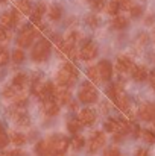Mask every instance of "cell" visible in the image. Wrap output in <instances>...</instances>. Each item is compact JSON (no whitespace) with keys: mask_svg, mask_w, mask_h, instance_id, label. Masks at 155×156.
Listing matches in <instances>:
<instances>
[{"mask_svg":"<svg viewBox=\"0 0 155 156\" xmlns=\"http://www.w3.org/2000/svg\"><path fill=\"white\" fill-rule=\"evenodd\" d=\"M9 140H11L15 146H21V144L26 143V136H24L23 133H20V132H12L11 136H9Z\"/></svg>","mask_w":155,"mask_h":156,"instance_id":"25","label":"cell"},{"mask_svg":"<svg viewBox=\"0 0 155 156\" xmlns=\"http://www.w3.org/2000/svg\"><path fill=\"white\" fill-rule=\"evenodd\" d=\"M151 108V115H152V121H155V103H149Z\"/></svg>","mask_w":155,"mask_h":156,"instance_id":"41","label":"cell"},{"mask_svg":"<svg viewBox=\"0 0 155 156\" xmlns=\"http://www.w3.org/2000/svg\"><path fill=\"white\" fill-rule=\"evenodd\" d=\"M119 9H120V5H119L116 0H113V2L106 3V6H105V11H106L109 15H116V14L119 12Z\"/></svg>","mask_w":155,"mask_h":156,"instance_id":"27","label":"cell"},{"mask_svg":"<svg viewBox=\"0 0 155 156\" xmlns=\"http://www.w3.org/2000/svg\"><path fill=\"white\" fill-rule=\"evenodd\" d=\"M53 99L58 102V105H65L70 102V99H72V94H70V91L65 88V87H61V88H55V96H53Z\"/></svg>","mask_w":155,"mask_h":156,"instance_id":"12","label":"cell"},{"mask_svg":"<svg viewBox=\"0 0 155 156\" xmlns=\"http://www.w3.org/2000/svg\"><path fill=\"white\" fill-rule=\"evenodd\" d=\"M43 109H44L46 115L53 117V115H56L59 112V105H58V102L55 99H49V100H44L43 102Z\"/></svg>","mask_w":155,"mask_h":156,"instance_id":"15","label":"cell"},{"mask_svg":"<svg viewBox=\"0 0 155 156\" xmlns=\"http://www.w3.org/2000/svg\"><path fill=\"white\" fill-rule=\"evenodd\" d=\"M49 53H50V43L43 38L32 49V59L35 62H44L49 58Z\"/></svg>","mask_w":155,"mask_h":156,"instance_id":"4","label":"cell"},{"mask_svg":"<svg viewBox=\"0 0 155 156\" xmlns=\"http://www.w3.org/2000/svg\"><path fill=\"white\" fill-rule=\"evenodd\" d=\"M79 56H81V59H84V61H91V59H94V58L98 56V46H96L94 43H91V41L85 43V44L81 47Z\"/></svg>","mask_w":155,"mask_h":156,"instance_id":"7","label":"cell"},{"mask_svg":"<svg viewBox=\"0 0 155 156\" xmlns=\"http://www.w3.org/2000/svg\"><path fill=\"white\" fill-rule=\"evenodd\" d=\"M17 23H18V14H17V9L12 11V12H5V14H2V17H0V24H2L3 27H6V29L14 27Z\"/></svg>","mask_w":155,"mask_h":156,"instance_id":"9","label":"cell"},{"mask_svg":"<svg viewBox=\"0 0 155 156\" xmlns=\"http://www.w3.org/2000/svg\"><path fill=\"white\" fill-rule=\"evenodd\" d=\"M103 156H120V152H119V149H116V147L106 149V150L103 152Z\"/></svg>","mask_w":155,"mask_h":156,"instance_id":"36","label":"cell"},{"mask_svg":"<svg viewBox=\"0 0 155 156\" xmlns=\"http://www.w3.org/2000/svg\"><path fill=\"white\" fill-rule=\"evenodd\" d=\"M90 3H91V6L94 9H101L103 5V0H90Z\"/></svg>","mask_w":155,"mask_h":156,"instance_id":"38","label":"cell"},{"mask_svg":"<svg viewBox=\"0 0 155 156\" xmlns=\"http://www.w3.org/2000/svg\"><path fill=\"white\" fill-rule=\"evenodd\" d=\"M18 156H28V155H24V153H21V152H20V155Z\"/></svg>","mask_w":155,"mask_h":156,"instance_id":"45","label":"cell"},{"mask_svg":"<svg viewBox=\"0 0 155 156\" xmlns=\"http://www.w3.org/2000/svg\"><path fill=\"white\" fill-rule=\"evenodd\" d=\"M142 136H143V140H145L146 143H149V144H154L155 143V133L152 130H142Z\"/></svg>","mask_w":155,"mask_h":156,"instance_id":"30","label":"cell"},{"mask_svg":"<svg viewBox=\"0 0 155 156\" xmlns=\"http://www.w3.org/2000/svg\"><path fill=\"white\" fill-rule=\"evenodd\" d=\"M116 2H117L122 8H126V9L131 6V0H116Z\"/></svg>","mask_w":155,"mask_h":156,"instance_id":"39","label":"cell"},{"mask_svg":"<svg viewBox=\"0 0 155 156\" xmlns=\"http://www.w3.org/2000/svg\"><path fill=\"white\" fill-rule=\"evenodd\" d=\"M78 99H79V102H82L84 105L94 103V102L98 100V91H96V88H94L90 82H85V83H82V87L79 88Z\"/></svg>","mask_w":155,"mask_h":156,"instance_id":"3","label":"cell"},{"mask_svg":"<svg viewBox=\"0 0 155 156\" xmlns=\"http://www.w3.org/2000/svg\"><path fill=\"white\" fill-rule=\"evenodd\" d=\"M8 40H9V34H8L6 27H3V26L0 24V43H3V41H8Z\"/></svg>","mask_w":155,"mask_h":156,"instance_id":"35","label":"cell"},{"mask_svg":"<svg viewBox=\"0 0 155 156\" xmlns=\"http://www.w3.org/2000/svg\"><path fill=\"white\" fill-rule=\"evenodd\" d=\"M0 130H3V126H2V124H0Z\"/></svg>","mask_w":155,"mask_h":156,"instance_id":"46","label":"cell"},{"mask_svg":"<svg viewBox=\"0 0 155 156\" xmlns=\"http://www.w3.org/2000/svg\"><path fill=\"white\" fill-rule=\"evenodd\" d=\"M135 156H148V150H145V149H138V150L135 152Z\"/></svg>","mask_w":155,"mask_h":156,"instance_id":"40","label":"cell"},{"mask_svg":"<svg viewBox=\"0 0 155 156\" xmlns=\"http://www.w3.org/2000/svg\"><path fill=\"white\" fill-rule=\"evenodd\" d=\"M44 12H46V6L43 3L37 5V8L34 9V14H32V24H37L38 26L41 23V17H43Z\"/></svg>","mask_w":155,"mask_h":156,"instance_id":"19","label":"cell"},{"mask_svg":"<svg viewBox=\"0 0 155 156\" xmlns=\"http://www.w3.org/2000/svg\"><path fill=\"white\" fill-rule=\"evenodd\" d=\"M11 143V140H9V136L3 132V130H0V149H5L8 144Z\"/></svg>","mask_w":155,"mask_h":156,"instance_id":"32","label":"cell"},{"mask_svg":"<svg viewBox=\"0 0 155 156\" xmlns=\"http://www.w3.org/2000/svg\"><path fill=\"white\" fill-rule=\"evenodd\" d=\"M72 146H73L75 150H81V149L85 146V140H84L82 136H75L73 141H72Z\"/></svg>","mask_w":155,"mask_h":156,"instance_id":"29","label":"cell"},{"mask_svg":"<svg viewBox=\"0 0 155 156\" xmlns=\"http://www.w3.org/2000/svg\"><path fill=\"white\" fill-rule=\"evenodd\" d=\"M132 65H134V64H132V61H131L128 56H119L117 61H116V68H117V71H120V73L131 71Z\"/></svg>","mask_w":155,"mask_h":156,"instance_id":"13","label":"cell"},{"mask_svg":"<svg viewBox=\"0 0 155 156\" xmlns=\"http://www.w3.org/2000/svg\"><path fill=\"white\" fill-rule=\"evenodd\" d=\"M105 141H106V138H105V133H103V132L93 133V136H91L90 141H88V155L98 153V150H101L103 147Z\"/></svg>","mask_w":155,"mask_h":156,"instance_id":"6","label":"cell"},{"mask_svg":"<svg viewBox=\"0 0 155 156\" xmlns=\"http://www.w3.org/2000/svg\"><path fill=\"white\" fill-rule=\"evenodd\" d=\"M68 108H70V109H73V111H75V109H76V108H78V103H76V102H72V100H70V102H68Z\"/></svg>","mask_w":155,"mask_h":156,"instance_id":"42","label":"cell"},{"mask_svg":"<svg viewBox=\"0 0 155 156\" xmlns=\"http://www.w3.org/2000/svg\"><path fill=\"white\" fill-rule=\"evenodd\" d=\"M12 61L14 62H17V64H21L23 61H24V52L23 50H15V52L12 53Z\"/></svg>","mask_w":155,"mask_h":156,"instance_id":"31","label":"cell"},{"mask_svg":"<svg viewBox=\"0 0 155 156\" xmlns=\"http://www.w3.org/2000/svg\"><path fill=\"white\" fill-rule=\"evenodd\" d=\"M78 120L81 121L82 126H91L96 121V112L91 108H84L79 114H78Z\"/></svg>","mask_w":155,"mask_h":156,"instance_id":"8","label":"cell"},{"mask_svg":"<svg viewBox=\"0 0 155 156\" xmlns=\"http://www.w3.org/2000/svg\"><path fill=\"white\" fill-rule=\"evenodd\" d=\"M131 15L132 17H140L142 15V8L140 6H131Z\"/></svg>","mask_w":155,"mask_h":156,"instance_id":"37","label":"cell"},{"mask_svg":"<svg viewBox=\"0 0 155 156\" xmlns=\"http://www.w3.org/2000/svg\"><path fill=\"white\" fill-rule=\"evenodd\" d=\"M35 37H37V30H35L34 26H28V27H24V29L20 32L18 38H17V44H18V47H24V49H26V47L32 46Z\"/></svg>","mask_w":155,"mask_h":156,"instance_id":"5","label":"cell"},{"mask_svg":"<svg viewBox=\"0 0 155 156\" xmlns=\"http://www.w3.org/2000/svg\"><path fill=\"white\" fill-rule=\"evenodd\" d=\"M87 74H88V79L93 82V83H99L102 79H101V74H99V70H98V67H90L88 68V71H87Z\"/></svg>","mask_w":155,"mask_h":156,"instance_id":"23","label":"cell"},{"mask_svg":"<svg viewBox=\"0 0 155 156\" xmlns=\"http://www.w3.org/2000/svg\"><path fill=\"white\" fill-rule=\"evenodd\" d=\"M26 83H28V76H26L24 73H18V74H15L14 79H12V85H14L18 91H21V90L26 87Z\"/></svg>","mask_w":155,"mask_h":156,"instance_id":"17","label":"cell"},{"mask_svg":"<svg viewBox=\"0 0 155 156\" xmlns=\"http://www.w3.org/2000/svg\"><path fill=\"white\" fill-rule=\"evenodd\" d=\"M15 9H17L20 14H24V15L31 14V11H32L31 0H17V3H15Z\"/></svg>","mask_w":155,"mask_h":156,"instance_id":"18","label":"cell"},{"mask_svg":"<svg viewBox=\"0 0 155 156\" xmlns=\"http://www.w3.org/2000/svg\"><path fill=\"white\" fill-rule=\"evenodd\" d=\"M126 26H128V20H126L125 17H116V18L113 20V27H114V29L122 30V29H125Z\"/></svg>","mask_w":155,"mask_h":156,"instance_id":"26","label":"cell"},{"mask_svg":"<svg viewBox=\"0 0 155 156\" xmlns=\"http://www.w3.org/2000/svg\"><path fill=\"white\" fill-rule=\"evenodd\" d=\"M11 115H12L11 118L20 126H29V123H31L28 114H24V111H20V108H14Z\"/></svg>","mask_w":155,"mask_h":156,"instance_id":"11","label":"cell"},{"mask_svg":"<svg viewBox=\"0 0 155 156\" xmlns=\"http://www.w3.org/2000/svg\"><path fill=\"white\" fill-rule=\"evenodd\" d=\"M78 68L72 64V62H67V64H64V67L58 71V76H56V80H58V83L61 85V87H65V88H68V87H72L73 83H75V80L78 79Z\"/></svg>","mask_w":155,"mask_h":156,"instance_id":"1","label":"cell"},{"mask_svg":"<svg viewBox=\"0 0 155 156\" xmlns=\"http://www.w3.org/2000/svg\"><path fill=\"white\" fill-rule=\"evenodd\" d=\"M113 100H114V103L117 105L119 109H122V111H128L129 109V100H128L126 94L123 93V90H119Z\"/></svg>","mask_w":155,"mask_h":156,"instance_id":"14","label":"cell"},{"mask_svg":"<svg viewBox=\"0 0 155 156\" xmlns=\"http://www.w3.org/2000/svg\"><path fill=\"white\" fill-rule=\"evenodd\" d=\"M18 93H20V91H18L14 85H11V87H6V88H5L3 96H5V97H17Z\"/></svg>","mask_w":155,"mask_h":156,"instance_id":"28","label":"cell"},{"mask_svg":"<svg viewBox=\"0 0 155 156\" xmlns=\"http://www.w3.org/2000/svg\"><path fill=\"white\" fill-rule=\"evenodd\" d=\"M151 85H152V88L155 90V71L151 74Z\"/></svg>","mask_w":155,"mask_h":156,"instance_id":"43","label":"cell"},{"mask_svg":"<svg viewBox=\"0 0 155 156\" xmlns=\"http://www.w3.org/2000/svg\"><path fill=\"white\" fill-rule=\"evenodd\" d=\"M154 123H155V121H154Z\"/></svg>","mask_w":155,"mask_h":156,"instance_id":"48","label":"cell"},{"mask_svg":"<svg viewBox=\"0 0 155 156\" xmlns=\"http://www.w3.org/2000/svg\"><path fill=\"white\" fill-rule=\"evenodd\" d=\"M9 62V53L6 52L5 49L0 52V67H3V65H6Z\"/></svg>","mask_w":155,"mask_h":156,"instance_id":"33","label":"cell"},{"mask_svg":"<svg viewBox=\"0 0 155 156\" xmlns=\"http://www.w3.org/2000/svg\"><path fill=\"white\" fill-rule=\"evenodd\" d=\"M2 50H3V47H0V52H2Z\"/></svg>","mask_w":155,"mask_h":156,"instance_id":"47","label":"cell"},{"mask_svg":"<svg viewBox=\"0 0 155 156\" xmlns=\"http://www.w3.org/2000/svg\"><path fill=\"white\" fill-rule=\"evenodd\" d=\"M81 127H82V124H81V121H79L78 118L67 121V129H68L70 133H78V132L81 130Z\"/></svg>","mask_w":155,"mask_h":156,"instance_id":"24","label":"cell"},{"mask_svg":"<svg viewBox=\"0 0 155 156\" xmlns=\"http://www.w3.org/2000/svg\"><path fill=\"white\" fill-rule=\"evenodd\" d=\"M138 117L145 121H152V115H151V108H149V103H145L140 106L138 109Z\"/></svg>","mask_w":155,"mask_h":156,"instance_id":"21","label":"cell"},{"mask_svg":"<svg viewBox=\"0 0 155 156\" xmlns=\"http://www.w3.org/2000/svg\"><path fill=\"white\" fill-rule=\"evenodd\" d=\"M28 105V99L24 97V96H20V97H17L15 99V108H23V106H26Z\"/></svg>","mask_w":155,"mask_h":156,"instance_id":"34","label":"cell"},{"mask_svg":"<svg viewBox=\"0 0 155 156\" xmlns=\"http://www.w3.org/2000/svg\"><path fill=\"white\" fill-rule=\"evenodd\" d=\"M35 153H37L38 156H49L50 155V150H49V141H47V140L40 141V143L35 146Z\"/></svg>","mask_w":155,"mask_h":156,"instance_id":"20","label":"cell"},{"mask_svg":"<svg viewBox=\"0 0 155 156\" xmlns=\"http://www.w3.org/2000/svg\"><path fill=\"white\" fill-rule=\"evenodd\" d=\"M47 141H49V150L52 156H64L70 146V141L61 135H53L47 138Z\"/></svg>","mask_w":155,"mask_h":156,"instance_id":"2","label":"cell"},{"mask_svg":"<svg viewBox=\"0 0 155 156\" xmlns=\"http://www.w3.org/2000/svg\"><path fill=\"white\" fill-rule=\"evenodd\" d=\"M47 12H49V18H50V20H59L61 15H62V9H61V6H58V5H52Z\"/></svg>","mask_w":155,"mask_h":156,"instance_id":"22","label":"cell"},{"mask_svg":"<svg viewBox=\"0 0 155 156\" xmlns=\"http://www.w3.org/2000/svg\"><path fill=\"white\" fill-rule=\"evenodd\" d=\"M0 156H8V152H5V153H0Z\"/></svg>","mask_w":155,"mask_h":156,"instance_id":"44","label":"cell"},{"mask_svg":"<svg viewBox=\"0 0 155 156\" xmlns=\"http://www.w3.org/2000/svg\"><path fill=\"white\" fill-rule=\"evenodd\" d=\"M131 76H132L134 80L143 82V80H146V77H148V71H146V68L142 67V65H132V68H131Z\"/></svg>","mask_w":155,"mask_h":156,"instance_id":"16","label":"cell"},{"mask_svg":"<svg viewBox=\"0 0 155 156\" xmlns=\"http://www.w3.org/2000/svg\"><path fill=\"white\" fill-rule=\"evenodd\" d=\"M98 70H99V74H101V79L102 80H109L111 76H113V65L109 61H101L98 64Z\"/></svg>","mask_w":155,"mask_h":156,"instance_id":"10","label":"cell"}]
</instances>
